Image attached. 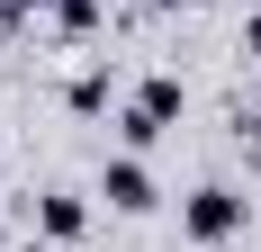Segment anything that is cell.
Returning <instances> with one entry per match:
<instances>
[{
	"instance_id": "6",
	"label": "cell",
	"mask_w": 261,
	"mask_h": 252,
	"mask_svg": "<svg viewBox=\"0 0 261 252\" xmlns=\"http://www.w3.org/2000/svg\"><path fill=\"white\" fill-rule=\"evenodd\" d=\"M36 18H54L63 36H90L99 27V0H36Z\"/></svg>"
},
{
	"instance_id": "4",
	"label": "cell",
	"mask_w": 261,
	"mask_h": 252,
	"mask_svg": "<svg viewBox=\"0 0 261 252\" xmlns=\"http://www.w3.org/2000/svg\"><path fill=\"white\" fill-rule=\"evenodd\" d=\"M108 99H117V72H108V54H99V63H81V72L63 81V108H72V117H99Z\"/></svg>"
},
{
	"instance_id": "7",
	"label": "cell",
	"mask_w": 261,
	"mask_h": 252,
	"mask_svg": "<svg viewBox=\"0 0 261 252\" xmlns=\"http://www.w3.org/2000/svg\"><path fill=\"white\" fill-rule=\"evenodd\" d=\"M243 54H252V63H261V9H252V18H243Z\"/></svg>"
},
{
	"instance_id": "11",
	"label": "cell",
	"mask_w": 261,
	"mask_h": 252,
	"mask_svg": "<svg viewBox=\"0 0 261 252\" xmlns=\"http://www.w3.org/2000/svg\"><path fill=\"white\" fill-rule=\"evenodd\" d=\"M243 9H261V0H243Z\"/></svg>"
},
{
	"instance_id": "5",
	"label": "cell",
	"mask_w": 261,
	"mask_h": 252,
	"mask_svg": "<svg viewBox=\"0 0 261 252\" xmlns=\"http://www.w3.org/2000/svg\"><path fill=\"white\" fill-rule=\"evenodd\" d=\"M126 108H144V117H153L162 135H171V117L189 108V90H180V72H144V81H135V99H126Z\"/></svg>"
},
{
	"instance_id": "1",
	"label": "cell",
	"mask_w": 261,
	"mask_h": 252,
	"mask_svg": "<svg viewBox=\"0 0 261 252\" xmlns=\"http://www.w3.org/2000/svg\"><path fill=\"white\" fill-rule=\"evenodd\" d=\"M243 225H252V198H243L234 180H198V189L180 198V234L189 243H234Z\"/></svg>"
},
{
	"instance_id": "2",
	"label": "cell",
	"mask_w": 261,
	"mask_h": 252,
	"mask_svg": "<svg viewBox=\"0 0 261 252\" xmlns=\"http://www.w3.org/2000/svg\"><path fill=\"white\" fill-rule=\"evenodd\" d=\"M99 198L117 207V216H144V207L162 198L153 171H144V153H108V162H99Z\"/></svg>"
},
{
	"instance_id": "8",
	"label": "cell",
	"mask_w": 261,
	"mask_h": 252,
	"mask_svg": "<svg viewBox=\"0 0 261 252\" xmlns=\"http://www.w3.org/2000/svg\"><path fill=\"white\" fill-rule=\"evenodd\" d=\"M18 252H63V243H45V234H27V243H18Z\"/></svg>"
},
{
	"instance_id": "9",
	"label": "cell",
	"mask_w": 261,
	"mask_h": 252,
	"mask_svg": "<svg viewBox=\"0 0 261 252\" xmlns=\"http://www.w3.org/2000/svg\"><path fill=\"white\" fill-rule=\"evenodd\" d=\"M144 9H198V0H144Z\"/></svg>"
},
{
	"instance_id": "10",
	"label": "cell",
	"mask_w": 261,
	"mask_h": 252,
	"mask_svg": "<svg viewBox=\"0 0 261 252\" xmlns=\"http://www.w3.org/2000/svg\"><path fill=\"white\" fill-rule=\"evenodd\" d=\"M252 117H261V63H252Z\"/></svg>"
},
{
	"instance_id": "3",
	"label": "cell",
	"mask_w": 261,
	"mask_h": 252,
	"mask_svg": "<svg viewBox=\"0 0 261 252\" xmlns=\"http://www.w3.org/2000/svg\"><path fill=\"white\" fill-rule=\"evenodd\" d=\"M36 234H45V243H81V234H90V198H81V189H45V198H36Z\"/></svg>"
}]
</instances>
